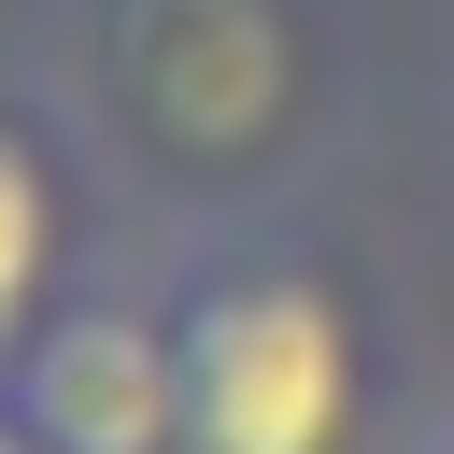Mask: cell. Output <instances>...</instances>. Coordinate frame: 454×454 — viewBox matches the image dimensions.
Masks as SVG:
<instances>
[{"label":"cell","instance_id":"obj_1","mask_svg":"<svg viewBox=\"0 0 454 454\" xmlns=\"http://www.w3.org/2000/svg\"><path fill=\"white\" fill-rule=\"evenodd\" d=\"M184 454H340L355 440V312L326 270L241 255L184 312Z\"/></svg>","mask_w":454,"mask_h":454},{"label":"cell","instance_id":"obj_2","mask_svg":"<svg viewBox=\"0 0 454 454\" xmlns=\"http://www.w3.org/2000/svg\"><path fill=\"white\" fill-rule=\"evenodd\" d=\"M114 99L156 156L227 170V156L284 142V114H298V14L284 0H128Z\"/></svg>","mask_w":454,"mask_h":454},{"label":"cell","instance_id":"obj_3","mask_svg":"<svg viewBox=\"0 0 454 454\" xmlns=\"http://www.w3.org/2000/svg\"><path fill=\"white\" fill-rule=\"evenodd\" d=\"M0 411L57 454H184V340L128 298L43 312V340L14 355Z\"/></svg>","mask_w":454,"mask_h":454},{"label":"cell","instance_id":"obj_4","mask_svg":"<svg viewBox=\"0 0 454 454\" xmlns=\"http://www.w3.org/2000/svg\"><path fill=\"white\" fill-rule=\"evenodd\" d=\"M43 298H57V170H43V142L0 114V383H14V355L43 340Z\"/></svg>","mask_w":454,"mask_h":454},{"label":"cell","instance_id":"obj_5","mask_svg":"<svg viewBox=\"0 0 454 454\" xmlns=\"http://www.w3.org/2000/svg\"><path fill=\"white\" fill-rule=\"evenodd\" d=\"M0 454H57V440H28V426H14V411H0Z\"/></svg>","mask_w":454,"mask_h":454}]
</instances>
